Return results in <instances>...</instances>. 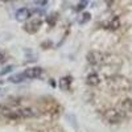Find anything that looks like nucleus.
Listing matches in <instances>:
<instances>
[{
	"label": "nucleus",
	"mask_w": 132,
	"mask_h": 132,
	"mask_svg": "<svg viewBox=\"0 0 132 132\" xmlns=\"http://www.w3.org/2000/svg\"><path fill=\"white\" fill-rule=\"evenodd\" d=\"M38 112L36 108H32V107H23V108H11L9 111L4 115V118L7 120H12V122H16V120H23V119H29L36 116Z\"/></svg>",
	"instance_id": "nucleus-1"
},
{
	"label": "nucleus",
	"mask_w": 132,
	"mask_h": 132,
	"mask_svg": "<svg viewBox=\"0 0 132 132\" xmlns=\"http://www.w3.org/2000/svg\"><path fill=\"white\" fill-rule=\"evenodd\" d=\"M126 118V114L120 108H110L104 112V119L110 124H118Z\"/></svg>",
	"instance_id": "nucleus-2"
},
{
	"label": "nucleus",
	"mask_w": 132,
	"mask_h": 132,
	"mask_svg": "<svg viewBox=\"0 0 132 132\" xmlns=\"http://www.w3.org/2000/svg\"><path fill=\"white\" fill-rule=\"evenodd\" d=\"M42 25V20L41 19H37V17H33L32 20L27 21V23L24 24V30L30 33V35H33V33L38 32V29L41 28Z\"/></svg>",
	"instance_id": "nucleus-3"
},
{
	"label": "nucleus",
	"mask_w": 132,
	"mask_h": 132,
	"mask_svg": "<svg viewBox=\"0 0 132 132\" xmlns=\"http://www.w3.org/2000/svg\"><path fill=\"white\" fill-rule=\"evenodd\" d=\"M87 62L90 65H99L104 61V54L102 52H98V50H91L87 53Z\"/></svg>",
	"instance_id": "nucleus-4"
},
{
	"label": "nucleus",
	"mask_w": 132,
	"mask_h": 132,
	"mask_svg": "<svg viewBox=\"0 0 132 132\" xmlns=\"http://www.w3.org/2000/svg\"><path fill=\"white\" fill-rule=\"evenodd\" d=\"M25 78L28 79H36V78H40L41 74H42V69L40 68V66H35V68H29L27 69L25 71H23Z\"/></svg>",
	"instance_id": "nucleus-5"
},
{
	"label": "nucleus",
	"mask_w": 132,
	"mask_h": 132,
	"mask_svg": "<svg viewBox=\"0 0 132 132\" xmlns=\"http://www.w3.org/2000/svg\"><path fill=\"white\" fill-rule=\"evenodd\" d=\"M32 13H33V11H30L29 8L24 7V8H20L17 12H16V19L19 21H25L28 19L32 17Z\"/></svg>",
	"instance_id": "nucleus-6"
},
{
	"label": "nucleus",
	"mask_w": 132,
	"mask_h": 132,
	"mask_svg": "<svg viewBox=\"0 0 132 132\" xmlns=\"http://www.w3.org/2000/svg\"><path fill=\"white\" fill-rule=\"evenodd\" d=\"M119 108L127 115V114H132V98H127L120 103Z\"/></svg>",
	"instance_id": "nucleus-7"
},
{
	"label": "nucleus",
	"mask_w": 132,
	"mask_h": 132,
	"mask_svg": "<svg viewBox=\"0 0 132 132\" xmlns=\"http://www.w3.org/2000/svg\"><path fill=\"white\" fill-rule=\"evenodd\" d=\"M99 82H101V79H99V75L96 73H90L86 78V83L89 86H96Z\"/></svg>",
	"instance_id": "nucleus-8"
},
{
	"label": "nucleus",
	"mask_w": 132,
	"mask_h": 132,
	"mask_svg": "<svg viewBox=\"0 0 132 132\" xmlns=\"http://www.w3.org/2000/svg\"><path fill=\"white\" fill-rule=\"evenodd\" d=\"M71 77H63V78L60 81V87L62 90H69L70 85H71Z\"/></svg>",
	"instance_id": "nucleus-9"
},
{
	"label": "nucleus",
	"mask_w": 132,
	"mask_h": 132,
	"mask_svg": "<svg viewBox=\"0 0 132 132\" xmlns=\"http://www.w3.org/2000/svg\"><path fill=\"white\" fill-rule=\"evenodd\" d=\"M23 81H25L24 73H17L15 75H11L9 77V82H12V83H20V82H23Z\"/></svg>",
	"instance_id": "nucleus-10"
},
{
	"label": "nucleus",
	"mask_w": 132,
	"mask_h": 132,
	"mask_svg": "<svg viewBox=\"0 0 132 132\" xmlns=\"http://www.w3.org/2000/svg\"><path fill=\"white\" fill-rule=\"evenodd\" d=\"M90 19H91V15H90L89 12H85V13L81 15V17H79V20H78V23H79L81 25H83V24L87 23V21H90Z\"/></svg>",
	"instance_id": "nucleus-11"
},
{
	"label": "nucleus",
	"mask_w": 132,
	"mask_h": 132,
	"mask_svg": "<svg viewBox=\"0 0 132 132\" xmlns=\"http://www.w3.org/2000/svg\"><path fill=\"white\" fill-rule=\"evenodd\" d=\"M120 27V21H119V17H114L111 20V23L108 24V28L110 29H118Z\"/></svg>",
	"instance_id": "nucleus-12"
},
{
	"label": "nucleus",
	"mask_w": 132,
	"mask_h": 132,
	"mask_svg": "<svg viewBox=\"0 0 132 132\" xmlns=\"http://www.w3.org/2000/svg\"><path fill=\"white\" fill-rule=\"evenodd\" d=\"M87 3H89V0H81L79 2V4L75 7V11H82L86 5H87Z\"/></svg>",
	"instance_id": "nucleus-13"
},
{
	"label": "nucleus",
	"mask_w": 132,
	"mask_h": 132,
	"mask_svg": "<svg viewBox=\"0 0 132 132\" xmlns=\"http://www.w3.org/2000/svg\"><path fill=\"white\" fill-rule=\"evenodd\" d=\"M13 70V66H5L3 70H0V75H5V74H9L11 71Z\"/></svg>",
	"instance_id": "nucleus-14"
},
{
	"label": "nucleus",
	"mask_w": 132,
	"mask_h": 132,
	"mask_svg": "<svg viewBox=\"0 0 132 132\" xmlns=\"http://www.w3.org/2000/svg\"><path fill=\"white\" fill-rule=\"evenodd\" d=\"M48 23L50 25H53V23H56V15H50L49 19H48Z\"/></svg>",
	"instance_id": "nucleus-15"
},
{
	"label": "nucleus",
	"mask_w": 132,
	"mask_h": 132,
	"mask_svg": "<svg viewBox=\"0 0 132 132\" xmlns=\"http://www.w3.org/2000/svg\"><path fill=\"white\" fill-rule=\"evenodd\" d=\"M35 2H36L37 4H40V5H45L48 0H35Z\"/></svg>",
	"instance_id": "nucleus-16"
},
{
	"label": "nucleus",
	"mask_w": 132,
	"mask_h": 132,
	"mask_svg": "<svg viewBox=\"0 0 132 132\" xmlns=\"http://www.w3.org/2000/svg\"><path fill=\"white\" fill-rule=\"evenodd\" d=\"M104 2H106V4H107V5H110V7H111V5L114 4V2H115V0H104Z\"/></svg>",
	"instance_id": "nucleus-17"
},
{
	"label": "nucleus",
	"mask_w": 132,
	"mask_h": 132,
	"mask_svg": "<svg viewBox=\"0 0 132 132\" xmlns=\"http://www.w3.org/2000/svg\"><path fill=\"white\" fill-rule=\"evenodd\" d=\"M4 60V53H0V61Z\"/></svg>",
	"instance_id": "nucleus-18"
},
{
	"label": "nucleus",
	"mask_w": 132,
	"mask_h": 132,
	"mask_svg": "<svg viewBox=\"0 0 132 132\" xmlns=\"http://www.w3.org/2000/svg\"><path fill=\"white\" fill-rule=\"evenodd\" d=\"M2 2H9V0H2Z\"/></svg>",
	"instance_id": "nucleus-19"
},
{
	"label": "nucleus",
	"mask_w": 132,
	"mask_h": 132,
	"mask_svg": "<svg viewBox=\"0 0 132 132\" xmlns=\"http://www.w3.org/2000/svg\"><path fill=\"white\" fill-rule=\"evenodd\" d=\"M0 83H2V79H0Z\"/></svg>",
	"instance_id": "nucleus-20"
}]
</instances>
